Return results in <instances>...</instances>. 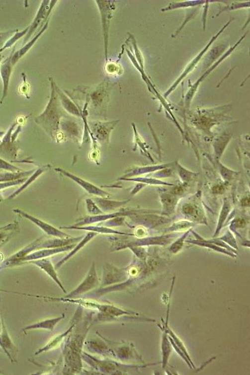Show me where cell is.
I'll return each mask as SVG.
<instances>
[{
  "mask_svg": "<svg viewBox=\"0 0 250 375\" xmlns=\"http://www.w3.org/2000/svg\"><path fill=\"white\" fill-rule=\"evenodd\" d=\"M51 95L47 107L41 115L35 118V122L44 129L51 138L58 139L60 124L62 117L66 116L56 92L55 83L50 78Z\"/></svg>",
  "mask_w": 250,
  "mask_h": 375,
  "instance_id": "obj_1",
  "label": "cell"
},
{
  "mask_svg": "<svg viewBox=\"0 0 250 375\" xmlns=\"http://www.w3.org/2000/svg\"><path fill=\"white\" fill-rule=\"evenodd\" d=\"M57 2L58 1H50L49 0L42 1L37 13L36 14L35 18H34V20L31 25L29 26L28 33H26L23 40V45H25L28 43V41L30 39L33 34H35L38 28H40L38 29V33L41 30V28L48 20V18L52 13V9L54 8Z\"/></svg>",
  "mask_w": 250,
  "mask_h": 375,
  "instance_id": "obj_2",
  "label": "cell"
},
{
  "mask_svg": "<svg viewBox=\"0 0 250 375\" xmlns=\"http://www.w3.org/2000/svg\"><path fill=\"white\" fill-rule=\"evenodd\" d=\"M96 3L100 12L104 43H105V58L106 61L107 62L109 27H110V20L112 17L114 3L111 1H101V0H97Z\"/></svg>",
  "mask_w": 250,
  "mask_h": 375,
  "instance_id": "obj_3",
  "label": "cell"
},
{
  "mask_svg": "<svg viewBox=\"0 0 250 375\" xmlns=\"http://www.w3.org/2000/svg\"><path fill=\"white\" fill-rule=\"evenodd\" d=\"M99 279L98 275H97L95 264L93 262L92 263L90 268H89L88 274L81 283V284L76 289L73 290L69 294H68L65 299H74L80 295L86 294V293L90 291V290L95 289L98 286Z\"/></svg>",
  "mask_w": 250,
  "mask_h": 375,
  "instance_id": "obj_4",
  "label": "cell"
},
{
  "mask_svg": "<svg viewBox=\"0 0 250 375\" xmlns=\"http://www.w3.org/2000/svg\"><path fill=\"white\" fill-rule=\"evenodd\" d=\"M14 212L17 213L25 219L30 220L31 222H33L34 224H35L36 226H38L39 228H40L45 233H47L48 235L56 237L58 238H71V236L69 234L64 233L60 229L56 228L55 227L52 226L47 223L41 221L40 219H36V217L31 216V215L26 214V212H23L20 210H14Z\"/></svg>",
  "mask_w": 250,
  "mask_h": 375,
  "instance_id": "obj_5",
  "label": "cell"
},
{
  "mask_svg": "<svg viewBox=\"0 0 250 375\" xmlns=\"http://www.w3.org/2000/svg\"><path fill=\"white\" fill-rule=\"evenodd\" d=\"M55 170L58 172L63 174L64 176H67L68 178L71 179L75 182H76L80 186H82L83 189L85 190L89 194L99 196L101 197H106L110 195L109 193H106L105 191L102 190L100 188L97 187L95 185L88 182L83 179L78 177V176L73 175V174L68 172V171L63 170L62 168H57Z\"/></svg>",
  "mask_w": 250,
  "mask_h": 375,
  "instance_id": "obj_6",
  "label": "cell"
},
{
  "mask_svg": "<svg viewBox=\"0 0 250 375\" xmlns=\"http://www.w3.org/2000/svg\"><path fill=\"white\" fill-rule=\"evenodd\" d=\"M118 122V121L111 122H89V125H91V129L93 131L95 139L99 141L108 142L111 131Z\"/></svg>",
  "mask_w": 250,
  "mask_h": 375,
  "instance_id": "obj_7",
  "label": "cell"
},
{
  "mask_svg": "<svg viewBox=\"0 0 250 375\" xmlns=\"http://www.w3.org/2000/svg\"><path fill=\"white\" fill-rule=\"evenodd\" d=\"M75 244H72V245H67L65 246H62V247L54 248H46L43 250H38L35 251V252L29 254L27 256L23 258L22 260L20 261L21 262H28V261L40 260V259L47 258L50 257V256L56 255L57 253H60L64 252V251H67L71 250L72 249L74 248Z\"/></svg>",
  "mask_w": 250,
  "mask_h": 375,
  "instance_id": "obj_8",
  "label": "cell"
},
{
  "mask_svg": "<svg viewBox=\"0 0 250 375\" xmlns=\"http://www.w3.org/2000/svg\"><path fill=\"white\" fill-rule=\"evenodd\" d=\"M15 48L16 46L14 47L13 50H12L9 57L4 60V61L1 63V65H0V75H1L3 84V96H2L1 101H0L1 104L3 103L4 98H5L7 95H8L9 82V79H10L12 69H13V65L11 64V58L13 53L15 52Z\"/></svg>",
  "mask_w": 250,
  "mask_h": 375,
  "instance_id": "obj_9",
  "label": "cell"
},
{
  "mask_svg": "<svg viewBox=\"0 0 250 375\" xmlns=\"http://www.w3.org/2000/svg\"><path fill=\"white\" fill-rule=\"evenodd\" d=\"M29 263L31 264L37 266L40 269L44 271L49 277L52 278L53 280L58 285L61 290L63 292L66 294L67 291L65 290L64 285H62V282H60L59 277L56 272V269L52 264V261L49 259L43 258L40 259V260H32L28 261Z\"/></svg>",
  "mask_w": 250,
  "mask_h": 375,
  "instance_id": "obj_10",
  "label": "cell"
},
{
  "mask_svg": "<svg viewBox=\"0 0 250 375\" xmlns=\"http://www.w3.org/2000/svg\"><path fill=\"white\" fill-rule=\"evenodd\" d=\"M43 239V237H41V238L36 239L35 241L26 246L23 250L18 251V252H17L13 256L7 259L3 262L4 267H13L14 265L19 264L20 261L23 258H25V256L29 255L30 253L32 252L34 250L39 248V245H40V242Z\"/></svg>",
  "mask_w": 250,
  "mask_h": 375,
  "instance_id": "obj_11",
  "label": "cell"
},
{
  "mask_svg": "<svg viewBox=\"0 0 250 375\" xmlns=\"http://www.w3.org/2000/svg\"><path fill=\"white\" fill-rule=\"evenodd\" d=\"M1 325L2 330L1 334V340L2 343V350H3V352L8 356V357L9 358V359L11 360V362L14 363L13 360L12 359L11 354H13V358L14 359V357L16 355L17 353L18 352V350L17 349V348L13 344V342H12L10 337H9L8 331H7L6 326L4 325L3 318H2V316Z\"/></svg>",
  "mask_w": 250,
  "mask_h": 375,
  "instance_id": "obj_12",
  "label": "cell"
},
{
  "mask_svg": "<svg viewBox=\"0 0 250 375\" xmlns=\"http://www.w3.org/2000/svg\"><path fill=\"white\" fill-rule=\"evenodd\" d=\"M48 24H49V20L46 22L44 26L41 28V30L39 31L38 33H36V35L34 36V38H32V39H31L30 42L24 45L20 50L17 51V52H14L11 58V64L13 65V67L16 65V63L23 57V56L25 55L26 53L31 49V47H32L34 45H35L36 41H37L38 38L40 37L41 35L47 30Z\"/></svg>",
  "mask_w": 250,
  "mask_h": 375,
  "instance_id": "obj_13",
  "label": "cell"
},
{
  "mask_svg": "<svg viewBox=\"0 0 250 375\" xmlns=\"http://www.w3.org/2000/svg\"><path fill=\"white\" fill-rule=\"evenodd\" d=\"M83 236L77 237V238H57V239H48V240L41 241L40 245H39V248H54L62 247V246H65L67 245H72V244H75L77 243L78 241L81 240Z\"/></svg>",
  "mask_w": 250,
  "mask_h": 375,
  "instance_id": "obj_14",
  "label": "cell"
},
{
  "mask_svg": "<svg viewBox=\"0 0 250 375\" xmlns=\"http://www.w3.org/2000/svg\"><path fill=\"white\" fill-rule=\"evenodd\" d=\"M55 89L57 92L58 98H59L61 105L65 111L70 114L75 116L77 117H81L82 115L77 106L75 105L71 100L55 84Z\"/></svg>",
  "mask_w": 250,
  "mask_h": 375,
  "instance_id": "obj_15",
  "label": "cell"
},
{
  "mask_svg": "<svg viewBox=\"0 0 250 375\" xmlns=\"http://www.w3.org/2000/svg\"><path fill=\"white\" fill-rule=\"evenodd\" d=\"M64 318L65 314H62L61 316L57 317V318L48 319V320L41 321L40 322L26 326L22 329V331L25 333L29 330H38V329L53 331L58 323H59L61 320Z\"/></svg>",
  "mask_w": 250,
  "mask_h": 375,
  "instance_id": "obj_16",
  "label": "cell"
},
{
  "mask_svg": "<svg viewBox=\"0 0 250 375\" xmlns=\"http://www.w3.org/2000/svg\"><path fill=\"white\" fill-rule=\"evenodd\" d=\"M60 128L70 139H74L75 140L79 139L80 135L79 126L74 121L62 119Z\"/></svg>",
  "mask_w": 250,
  "mask_h": 375,
  "instance_id": "obj_17",
  "label": "cell"
},
{
  "mask_svg": "<svg viewBox=\"0 0 250 375\" xmlns=\"http://www.w3.org/2000/svg\"><path fill=\"white\" fill-rule=\"evenodd\" d=\"M96 234L97 233H94V232L89 231V233L87 234L84 237V238L82 239V241L81 242H80L79 245H78L77 246H75L74 250H73L69 254V255L65 256L64 259H62V260H60L59 262H58L57 264L55 265V269H58V268L62 267V266L64 265L65 262H67V261L69 260V259L71 258L73 256H74L75 254L78 253V251L81 250L82 248H83L84 246H85L86 244L88 243L92 238H93L94 236H96Z\"/></svg>",
  "mask_w": 250,
  "mask_h": 375,
  "instance_id": "obj_18",
  "label": "cell"
},
{
  "mask_svg": "<svg viewBox=\"0 0 250 375\" xmlns=\"http://www.w3.org/2000/svg\"><path fill=\"white\" fill-rule=\"evenodd\" d=\"M74 327L75 325H72L71 327H70L69 330H67L66 331H65V332L61 334V335H60L56 336V337L53 338V339L50 341V342H48L44 347L41 348L40 350H38L37 352L35 353V355H40L41 354V353L48 352V351L52 350L53 349V348L57 347V346L59 345L63 340H64V338L66 337V336L69 335V333L72 332V330L74 328Z\"/></svg>",
  "mask_w": 250,
  "mask_h": 375,
  "instance_id": "obj_19",
  "label": "cell"
},
{
  "mask_svg": "<svg viewBox=\"0 0 250 375\" xmlns=\"http://www.w3.org/2000/svg\"><path fill=\"white\" fill-rule=\"evenodd\" d=\"M62 229H81V230H85L90 232H94L97 234L98 233H115L125 234V233H120V232L113 230L112 229L106 228V227H100L96 226H63L61 227Z\"/></svg>",
  "mask_w": 250,
  "mask_h": 375,
  "instance_id": "obj_20",
  "label": "cell"
},
{
  "mask_svg": "<svg viewBox=\"0 0 250 375\" xmlns=\"http://www.w3.org/2000/svg\"><path fill=\"white\" fill-rule=\"evenodd\" d=\"M92 200L98 206L99 209L103 212L110 211L125 204V202H115V201L107 200L100 198H94Z\"/></svg>",
  "mask_w": 250,
  "mask_h": 375,
  "instance_id": "obj_21",
  "label": "cell"
},
{
  "mask_svg": "<svg viewBox=\"0 0 250 375\" xmlns=\"http://www.w3.org/2000/svg\"><path fill=\"white\" fill-rule=\"evenodd\" d=\"M28 30L29 26H28V27L24 29L23 30L19 31V32L18 30L16 32L14 33V35L12 36L8 41H7L4 47L2 48L1 50H0V53L3 52V51L7 49V48L11 47L12 46H13L14 43L17 42V41L20 39V38L21 37H23V36H25L26 35V33H28Z\"/></svg>",
  "mask_w": 250,
  "mask_h": 375,
  "instance_id": "obj_22",
  "label": "cell"
},
{
  "mask_svg": "<svg viewBox=\"0 0 250 375\" xmlns=\"http://www.w3.org/2000/svg\"><path fill=\"white\" fill-rule=\"evenodd\" d=\"M162 352H163V368L165 369L168 362L169 355L171 353L170 344L167 339L166 333L164 334L163 336L162 342Z\"/></svg>",
  "mask_w": 250,
  "mask_h": 375,
  "instance_id": "obj_23",
  "label": "cell"
},
{
  "mask_svg": "<svg viewBox=\"0 0 250 375\" xmlns=\"http://www.w3.org/2000/svg\"><path fill=\"white\" fill-rule=\"evenodd\" d=\"M85 345L88 347V349L91 352H98L101 353L102 352H106L108 347L104 342L98 340H89L85 343Z\"/></svg>",
  "mask_w": 250,
  "mask_h": 375,
  "instance_id": "obj_24",
  "label": "cell"
},
{
  "mask_svg": "<svg viewBox=\"0 0 250 375\" xmlns=\"http://www.w3.org/2000/svg\"><path fill=\"white\" fill-rule=\"evenodd\" d=\"M43 172H44V170H43V169H38V170L36 171V172L34 173L30 178H29L28 180L26 181L25 183L23 184V185L21 186L20 188H19V189L17 190L16 192H14L13 194L9 198H13L14 197H15L16 196L18 195L19 193H21L23 190H25L26 188H27L28 186L30 185L31 183L33 182V181H35L36 179L39 176H40Z\"/></svg>",
  "mask_w": 250,
  "mask_h": 375,
  "instance_id": "obj_25",
  "label": "cell"
},
{
  "mask_svg": "<svg viewBox=\"0 0 250 375\" xmlns=\"http://www.w3.org/2000/svg\"><path fill=\"white\" fill-rule=\"evenodd\" d=\"M86 204L88 212L89 214L93 215V216L104 214L103 212L101 211V210L99 209V207L96 205V203L93 202V200L86 199Z\"/></svg>",
  "mask_w": 250,
  "mask_h": 375,
  "instance_id": "obj_26",
  "label": "cell"
},
{
  "mask_svg": "<svg viewBox=\"0 0 250 375\" xmlns=\"http://www.w3.org/2000/svg\"><path fill=\"white\" fill-rule=\"evenodd\" d=\"M18 30L6 31V32H0V50L5 45L7 41Z\"/></svg>",
  "mask_w": 250,
  "mask_h": 375,
  "instance_id": "obj_27",
  "label": "cell"
},
{
  "mask_svg": "<svg viewBox=\"0 0 250 375\" xmlns=\"http://www.w3.org/2000/svg\"><path fill=\"white\" fill-rule=\"evenodd\" d=\"M168 329V331H167V332H168L169 334H170V335L172 336V337L173 338V339L174 341H175V344L176 346H178L179 349H181L182 352H183L184 355L186 356V357L187 359L189 360V361L191 362V360L190 359V358H189V356L188 355V353H187L185 348H184V345L183 344V343L181 342L180 340L178 339V338L176 337V336L174 335L173 332H172L170 329H169L168 327L167 328ZM191 364L193 365L192 362H191Z\"/></svg>",
  "mask_w": 250,
  "mask_h": 375,
  "instance_id": "obj_28",
  "label": "cell"
},
{
  "mask_svg": "<svg viewBox=\"0 0 250 375\" xmlns=\"http://www.w3.org/2000/svg\"><path fill=\"white\" fill-rule=\"evenodd\" d=\"M186 234H185V235H184L183 237H182L181 238L178 239V240L175 243L173 244V245H172L171 250L173 251V253L177 252V251L179 250V249L181 248L182 245H183V244L184 237H186Z\"/></svg>",
  "mask_w": 250,
  "mask_h": 375,
  "instance_id": "obj_29",
  "label": "cell"
},
{
  "mask_svg": "<svg viewBox=\"0 0 250 375\" xmlns=\"http://www.w3.org/2000/svg\"><path fill=\"white\" fill-rule=\"evenodd\" d=\"M195 209L193 205L186 204L183 207V212L184 214L189 215H192L195 214Z\"/></svg>",
  "mask_w": 250,
  "mask_h": 375,
  "instance_id": "obj_30",
  "label": "cell"
},
{
  "mask_svg": "<svg viewBox=\"0 0 250 375\" xmlns=\"http://www.w3.org/2000/svg\"><path fill=\"white\" fill-rule=\"evenodd\" d=\"M224 186L220 185L216 186L215 187L213 188V192L216 193H222L223 192H224Z\"/></svg>",
  "mask_w": 250,
  "mask_h": 375,
  "instance_id": "obj_31",
  "label": "cell"
},
{
  "mask_svg": "<svg viewBox=\"0 0 250 375\" xmlns=\"http://www.w3.org/2000/svg\"><path fill=\"white\" fill-rule=\"evenodd\" d=\"M0 309H1V299H0ZM1 316H2L1 315V313H0V348H1L2 349V343L1 340V334L2 330Z\"/></svg>",
  "mask_w": 250,
  "mask_h": 375,
  "instance_id": "obj_32",
  "label": "cell"
},
{
  "mask_svg": "<svg viewBox=\"0 0 250 375\" xmlns=\"http://www.w3.org/2000/svg\"><path fill=\"white\" fill-rule=\"evenodd\" d=\"M245 224H246V222L244 220H239L236 222V225L238 227L244 226Z\"/></svg>",
  "mask_w": 250,
  "mask_h": 375,
  "instance_id": "obj_33",
  "label": "cell"
},
{
  "mask_svg": "<svg viewBox=\"0 0 250 375\" xmlns=\"http://www.w3.org/2000/svg\"><path fill=\"white\" fill-rule=\"evenodd\" d=\"M183 192V187H181V186H179V187H176V189L174 190V193H176V194H180V193H182Z\"/></svg>",
  "mask_w": 250,
  "mask_h": 375,
  "instance_id": "obj_34",
  "label": "cell"
},
{
  "mask_svg": "<svg viewBox=\"0 0 250 375\" xmlns=\"http://www.w3.org/2000/svg\"><path fill=\"white\" fill-rule=\"evenodd\" d=\"M6 236V234L4 233H1V232H0V241H1L3 240V239L5 238Z\"/></svg>",
  "mask_w": 250,
  "mask_h": 375,
  "instance_id": "obj_35",
  "label": "cell"
},
{
  "mask_svg": "<svg viewBox=\"0 0 250 375\" xmlns=\"http://www.w3.org/2000/svg\"><path fill=\"white\" fill-rule=\"evenodd\" d=\"M249 198H247V201L246 200L244 199V201H242V205H249Z\"/></svg>",
  "mask_w": 250,
  "mask_h": 375,
  "instance_id": "obj_36",
  "label": "cell"
},
{
  "mask_svg": "<svg viewBox=\"0 0 250 375\" xmlns=\"http://www.w3.org/2000/svg\"><path fill=\"white\" fill-rule=\"evenodd\" d=\"M11 226H13V225L10 224V225H7V226L1 227V228H0V231L3 230V229H4L9 228V227H11Z\"/></svg>",
  "mask_w": 250,
  "mask_h": 375,
  "instance_id": "obj_37",
  "label": "cell"
},
{
  "mask_svg": "<svg viewBox=\"0 0 250 375\" xmlns=\"http://www.w3.org/2000/svg\"><path fill=\"white\" fill-rule=\"evenodd\" d=\"M3 56L0 55V65H1L2 59H3Z\"/></svg>",
  "mask_w": 250,
  "mask_h": 375,
  "instance_id": "obj_38",
  "label": "cell"
},
{
  "mask_svg": "<svg viewBox=\"0 0 250 375\" xmlns=\"http://www.w3.org/2000/svg\"><path fill=\"white\" fill-rule=\"evenodd\" d=\"M1 351H3V350H1V349H0V352H1Z\"/></svg>",
  "mask_w": 250,
  "mask_h": 375,
  "instance_id": "obj_39",
  "label": "cell"
}]
</instances>
